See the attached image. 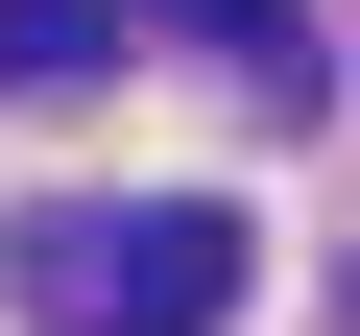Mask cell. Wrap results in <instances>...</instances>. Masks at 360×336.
Masks as SVG:
<instances>
[{
	"instance_id": "obj_1",
	"label": "cell",
	"mask_w": 360,
	"mask_h": 336,
	"mask_svg": "<svg viewBox=\"0 0 360 336\" xmlns=\"http://www.w3.org/2000/svg\"><path fill=\"white\" fill-rule=\"evenodd\" d=\"M25 312L49 336H217L240 312V217L217 193H72V217H25Z\"/></svg>"
},
{
	"instance_id": "obj_2",
	"label": "cell",
	"mask_w": 360,
	"mask_h": 336,
	"mask_svg": "<svg viewBox=\"0 0 360 336\" xmlns=\"http://www.w3.org/2000/svg\"><path fill=\"white\" fill-rule=\"evenodd\" d=\"M0 72H25V96H72V72H120V0H0Z\"/></svg>"
},
{
	"instance_id": "obj_3",
	"label": "cell",
	"mask_w": 360,
	"mask_h": 336,
	"mask_svg": "<svg viewBox=\"0 0 360 336\" xmlns=\"http://www.w3.org/2000/svg\"><path fill=\"white\" fill-rule=\"evenodd\" d=\"M168 25H240V49H264V0H168Z\"/></svg>"
}]
</instances>
